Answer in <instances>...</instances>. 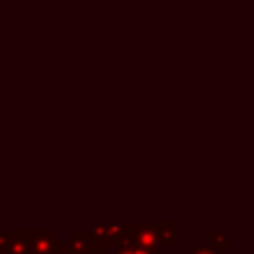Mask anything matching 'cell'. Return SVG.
I'll return each mask as SVG.
<instances>
[{
    "label": "cell",
    "mask_w": 254,
    "mask_h": 254,
    "mask_svg": "<svg viewBox=\"0 0 254 254\" xmlns=\"http://www.w3.org/2000/svg\"><path fill=\"white\" fill-rule=\"evenodd\" d=\"M89 232L94 237L98 246L103 253H106L108 247H119L131 235V225L127 221H96L89 226Z\"/></svg>",
    "instance_id": "cell-1"
},
{
    "label": "cell",
    "mask_w": 254,
    "mask_h": 254,
    "mask_svg": "<svg viewBox=\"0 0 254 254\" xmlns=\"http://www.w3.org/2000/svg\"><path fill=\"white\" fill-rule=\"evenodd\" d=\"M101 247L94 240L87 228H78L71 237H68L64 246H61V254H101Z\"/></svg>",
    "instance_id": "cell-2"
},
{
    "label": "cell",
    "mask_w": 254,
    "mask_h": 254,
    "mask_svg": "<svg viewBox=\"0 0 254 254\" xmlns=\"http://www.w3.org/2000/svg\"><path fill=\"white\" fill-rule=\"evenodd\" d=\"M129 239L139 247H145L148 251H155V253H164V246L159 239V230H157V223H145L139 221L136 228L131 230Z\"/></svg>",
    "instance_id": "cell-3"
},
{
    "label": "cell",
    "mask_w": 254,
    "mask_h": 254,
    "mask_svg": "<svg viewBox=\"0 0 254 254\" xmlns=\"http://www.w3.org/2000/svg\"><path fill=\"white\" fill-rule=\"evenodd\" d=\"M28 254H61V242L51 230H30Z\"/></svg>",
    "instance_id": "cell-4"
},
{
    "label": "cell",
    "mask_w": 254,
    "mask_h": 254,
    "mask_svg": "<svg viewBox=\"0 0 254 254\" xmlns=\"http://www.w3.org/2000/svg\"><path fill=\"white\" fill-rule=\"evenodd\" d=\"M4 254H28L30 230H7Z\"/></svg>",
    "instance_id": "cell-5"
},
{
    "label": "cell",
    "mask_w": 254,
    "mask_h": 254,
    "mask_svg": "<svg viewBox=\"0 0 254 254\" xmlns=\"http://www.w3.org/2000/svg\"><path fill=\"white\" fill-rule=\"evenodd\" d=\"M157 230H159V239L160 242L164 244H169V246L176 247L180 244L176 237L178 232V223L176 221H162V223H157Z\"/></svg>",
    "instance_id": "cell-6"
},
{
    "label": "cell",
    "mask_w": 254,
    "mask_h": 254,
    "mask_svg": "<svg viewBox=\"0 0 254 254\" xmlns=\"http://www.w3.org/2000/svg\"><path fill=\"white\" fill-rule=\"evenodd\" d=\"M209 237H211V240H212V246H216V247H221V249H228L230 246H233V240L230 239V237L226 235V233L219 232V230L211 228V230H209Z\"/></svg>",
    "instance_id": "cell-7"
},
{
    "label": "cell",
    "mask_w": 254,
    "mask_h": 254,
    "mask_svg": "<svg viewBox=\"0 0 254 254\" xmlns=\"http://www.w3.org/2000/svg\"><path fill=\"white\" fill-rule=\"evenodd\" d=\"M188 254H226V249H221V247L216 246H197Z\"/></svg>",
    "instance_id": "cell-8"
},
{
    "label": "cell",
    "mask_w": 254,
    "mask_h": 254,
    "mask_svg": "<svg viewBox=\"0 0 254 254\" xmlns=\"http://www.w3.org/2000/svg\"><path fill=\"white\" fill-rule=\"evenodd\" d=\"M106 254H138V253H136V247L132 246L129 237H127V240L122 244V246H119L115 251H110V253H106Z\"/></svg>",
    "instance_id": "cell-9"
},
{
    "label": "cell",
    "mask_w": 254,
    "mask_h": 254,
    "mask_svg": "<svg viewBox=\"0 0 254 254\" xmlns=\"http://www.w3.org/2000/svg\"><path fill=\"white\" fill-rule=\"evenodd\" d=\"M4 247H5V235L4 232H0V253L4 254Z\"/></svg>",
    "instance_id": "cell-10"
},
{
    "label": "cell",
    "mask_w": 254,
    "mask_h": 254,
    "mask_svg": "<svg viewBox=\"0 0 254 254\" xmlns=\"http://www.w3.org/2000/svg\"><path fill=\"white\" fill-rule=\"evenodd\" d=\"M162 254H167V253H162Z\"/></svg>",
    "instance_id": "cell-11"
}]
</instances>
